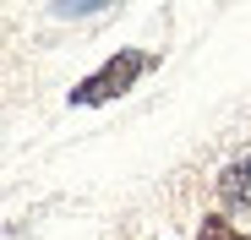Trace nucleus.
Returning a JSON list of instances; mask_svg holds the SVG:
<instances>
[{
    "label": "nucleus",
    "mask_w": 251,
    "mask_h": 240,
    "mask_svg": "<svg viewBox=\"0 0 251 240\" xmlns=\"http://www.w3.org/2000/svg\"><path fill=\"white\" fill-rule=\"evenodd\" d=\"M148 66H153L148 49H115L93 76H82V82L71 88V104H82V109H93V104H115V98H126V93L142 82Z\"/></svg>",
    "instance_id": "obj_1"
},
{
    "label": "nucleus",
    "mask_w": 251,
    "mask_h": 240,
    "mask_svg": "<svg viewBox=\"0 0 251 240\" xmlns=\"http://www.w3.org/2000/svg\"><path fill=\"white\" fill-rule=\"evenodd\" d=\"M219 202H224L229 213L251 208V153H246V158H235V164L219 175Z\"/></svg>",
    "instance_id": "obj_2"
},
{
    "label": "nucleus",
    "mask_w": 251,
    "mask_h": 240,
    "mask_svg": "<svg viewBox=\"0 0 251 240\" xmlns=\"http://www.w3.org/2000/svg\"><path fill=\"white\" fill-rule=\"evenodd\" d=\"M197 240H246V235H240L224 213H207V218L197 224Z\"/></svg>",
    "instance_id": "obj_3"
},
{
    "label": "nucleus",
    "mask_w": 251,
    "mask_h": 240,
    "mask_svg": "<svg viewBox=\"0 0 251 240\" xmlns=\"http://www.w3.org/2000/svg\"><path fill=\"white\" fill-rule=\"evenodd\" d=\"M99 0H55V17H88Z\"/></svg>",
    "instance_id": "obj_4"
}]
</instances>
